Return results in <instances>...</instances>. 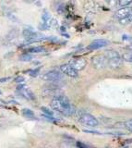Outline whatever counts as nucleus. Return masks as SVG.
Instances as JSON below:
<instances>
[{
  "instance_id": "nucleus-4",
  "label": "nucleus",
  "mask_w": 132,
  "mask_h": 148,
  "mask_svg": "<svg viewBox=\"0 0 132 148\" xmlns=\"http://www.w3.org/2000/svg\"><path fill=\"white\" fill-rule=\"evenodd\" d=\"M92 64L97 69H102L108 67V60L106 56H102V55L94 56L92 58Z\"/></svg>"
},
{
  "instance_id": "nucleus-25",
  "label": "nucleus",
  "mask_w": 132,
  "mask_h": 148,
  "mask_svg": "<svg viewBox=\"0 0 132 148\" xmlns=\"http://www.w3.org/2000/svg\"><path fill=\"white\" fill-rule=\"evenodd\" d=\"M127 143H132V139H129V140H126V141H124V143H123V145H127Z\"/></svg>"
},
{
  "instance_id": "nucleus-20",
  "label": "nucleus",
  "mask_w": 132,
  "mask_h": 148,
  "mask_svg": "<svg viewBox=\"0 0 132 148\" xmlns=\"http://www.w3.org/2000/svg\"><path fill=\"white\" fill-rule=\"evenodd\" d=\"M40 69H41V68H37V69H33L31 72H30V75L31 76V77H36V76H38V74H39V72H40Z\"/></svg>"
},
{
  "instance_id": "nucleus-22",
  "label": "nucleus",
  "mask_w": 132,
  "mask_h": 148,
  "mask_svg": "<svg viewBox=\"0 0 132 148\" xmlns=\"http://www.w3.org/2000/svg\"><path fill=\"white\" fill-rule=\"evenodd\" d=\"M76 145L78 146V147H80V148H87V147H88V145H85V143H80V142H77Z\"/></svg>"
},
{
  "instance_id": "nucleus-3",
  "label": "nucleus",
  "mask_w": 132,
  "mask_h": 148,
  "mask_svg": "<svg viewBox=\"0 0 132 148\" xmlns=\"http://www.w3.org/2000/svg\"><path fill=\"white\" fill-rule=\"evenodd\" d=\"M79 120L81 124L88 127H96L98 126V120L93 115L87 112H80L79 114Z\"/></svg>"
},
{
  "instance_id": "nucleus-19",
  "label": "nucleus",
  "mask_w": 132,
  "mask_h": 148,
  "mask_svg": "<svg viewBox=\"0 0 132 148\" xmlns=\"http://www.w3.org/2000/svg\"><path fill=\"white\" fill-rule=\"evenodd\" d=\"M41 110H42L45 115H48V116H53V115H54V112H53V111H51L50 109H48L47 108H45V106H42V108H41Z\"/></svg>"
},
{
  "instance_id": "nucleus-16",
  "label": "nucleus",
  "mask_w": 132,
  "mask_h": 148,
  "mask_svg": "<svg viewBox=\"0 0 132 148\" xmlns=\"http://www.w3.org/2000/svg\"><path fill=\"white\" fill-rule=\"evenodd\" d=\"M123 126H124V128H126L127 130H129V131L132 132V119L125 121L124 123H123Z\"/></svg>"
},
{
  "instance_id": "nucleus-23",
  "label": "nucleus",
  "mask_w": 132,
  "mask_h": 148,
  "mask_svg": "<svg viewBox=\"0 0 132 148\" xmlns=\"http://www.w3.org/2000/svg\"><path fill=\"white\" fill-rule=\"evenodd\" d=\"M7 17L10 18L12 21H18V18L15 17V15H13V14H11V13H8L7 14Z\"/></svg>"
},
{
  "instance_id": "nucleus-21",
  "label": "nucleus",
  "mask_w": 132,
  "mask_h": 148,
  "mask_svg": "<svg viewBox=\"0 0 132 148\" xmlns=\"http://www.w3.org/2000/svg\"><path fill=\"white\" fill-rule=\"evenodd\" d=\"M14 81H15V82H17V83H21V82H23L25 80H24V78H23V77L19 76V77H17Z\"/></svg>"
},
{
  "instance_id": "nucleus-15",
  "label": "nucleus",
  "mask_w": 132,
  "mask_h": 148,
  "mask_svg": "<svg viewBox=\"0 0 132 148\" xmlns=\"http://www.w3.org/2000/svg\"><path fill=\"white\" fill-rule=\"evenodd\" d=\"M104 1H105L107 7L110 8H115L118 5V0H104Z\"/></svg>"
},
{
  "instance_id": "nucleus-10",
  "label": "nucleus",
  "mask_w": 132,
  "mask_h": 148,
  "mask_svg": "<svg viewBox=\"0 0 132 148\" xmlns=\"http://www.w3.org/2000/svg\"><path fill=\"white\" fill-rule=\"evenodd\" d=\"M69 64L79 71H82L86 67L87 61H86V59L83 58H73L72 60H70Z\"/></svg>"
},
{
  "instance_id": "nucleus-24",
  "label": "nucleus",
  "mask_w": 132,
  "mask_h": 148,
  "mask_svg": "<svg viewBox=\"0 0 132 148\" xmlns=\"http://www.w3.org/2000/svg\"><path fill=\"white\" fill-rule=\"evenodd\" d=\"M11 78L10 77H4V78H0V82H7L8 81H10Z\"/></svg>"
},
{
  "instance_id": "nucleus-12",
  "label": "nucleus",
  "mask_w": 132,
  "mask_h": 148,
  "mask_svg": "<svg viewBox=\"0 0 132 148\" xmlns=\"http://www.w3.org/2000/svg\"><path fill=\"white\" fill-rule=\"evenodd\" d=\"M44 46H34V47H31L25 50V52H28L31 54H38V53H42L44 52Z\"/></svg>"
},
{
  "instance_id": "nucleus-5",
  "label": "nucleus",
  "mask_w": 132,
  "mask_h": 148,
  "mask_svg": "<svg viewBox=\"0 0 132 148\" xmlns=\"http://www.w3.org/2000/svg\"><path fill=\"white\" fill-rule=\"evenodd\" d=\"M41 78L46 82H58L63 79V75L57 71H50L43 74Z\"/></svg>"
},
{
  "instance_id": "nucleus-1",
  "label": "nucleus",
  "mask_w": 132,
  "mask_h": 148,
  "mask_svg": "<svg viewBox=\"0 0 132 148\" xmlns=\"http://www.w3.org/2000/svg\"><path fill=\"white\" fill-rule=\"evenodd\" d=\"M51 106L54 111H57L66 117H69L75 113L74 106L70 104L69 100L64 95H56L51 101Z\"/></svg>"
},
{
  "instance_id": "nucleus-9",
  "label": "nucleus",
  "mask_w": 132,
  "mask_h": 148,
  "mask_svg": "<svg viewBox=\"0 0 132 148\" xmlns=\"http://www.w3.org/2000/svg\"><path fill=\"white\" fill-rule=\"evenodd\" d=\"M109 45V42L105 39H96L93 41L90 45H89L88 49L89 50H97L100 48H103Z\"/></svg>"
},
{
  "instance_id": "nucleus-13",
  "label": "nucleus",
  "mask_w": 132,
  "mask_h": 148,
  "mask_svg": "<svg viewBox=\"0 0 132 148\" xmlns=\"http://www.w3.org/2000/svg\"><path fill=\"white\" fill-rule=\"evenodd\" d=\"M22 114H23V116H25L27 119H35V116H34V113L33 112V110H31L29 108L22 109Z\"/></svg>"
},
{
  "instance_id": "nucleus-6",
  "label": "nucleus",
  "mask_w": 132,
  "mask_h": 148,
  "mask_svg": "<svg viewBox=\"0 0 132 148\" xmlns=\"http://www.w3.org/2000/svg\"><path fill=\"white\" fill-rule=\"evenodd\" d=\"M17 91L19 92V94L23 96L25 99H28V100H35V95L30 88L26 87L23 84H20L17 87Z\"/></svg>"
},
{
  "instance_id": "nucleus-18",
  "label": "nucleus",
  "mask_w": 132,
  "mask_h": 148,
  "mask_svg": "<svg viewBox=\"0 0 132 148\" xmlns=\"http://www.w3.org/2000/svg\"><path fill=\"white\" fill-rule=\"evenodd\" d=\"M123 59L127 62H132V52H127L123 55Z\"/></svg>"
},
{
  "instance_id": "nucleus-14",
  "label": "nucleus",
  "mask_w": 132,
  "mask_h": 148,
  "mask_svg": "<svg viewBox=\"0 0 132 148\" xmlns=\"http://www.w3.org/2000/svg\"><path fill=\"white\" fill-rule=\"evenodd\" d=\"M33 58V55H31V53H24L23 55H21L20 57V60L22 62H28L31 61Z\"/></svg>"
},
{
  "instance_id": "nucleus-11",
  "label": "nucleus",
  "mask_w": 132,
  "mask_h": 148,
  "mask_svg": "<svg viewBox=\"0 0 132 148\" xmlns=\"http://www.w3.org/2000/svg\"><path fill=\"white\" fill-rule=\"evenodd\" d=\"M132 11V8H129V7H122L120 9H118V10L116 12V18H117L118 21L120 20H123V18H125L129 16V14L131 13Z\"/></svg>"
},
{
  "instance_id": "nucleus-8",
  "label": "nucleus",
  "mask_w": 132,
  "mask_h": 148,
  "mask_svg": "<svg viewBox=\"0 0 132 148\" xmlns=\"http://www.w3.org/2000/svg\"><path fill=\"white\" fill-rule=\"evenodd\" d=\"M84 11L88 14H95L99 10V5L94 0H88L84 4Z\"/></svg>"
},
{
  "instance_id": "nucleus-17",
  "label": "nucleus",
  "mask_w": 132,
  "mask_h": 148,
  "mask_svg": "<svg viewBox=\"0 0 132 148\" xmlns=\"http://www.w3.org/2000/svg\"><path fill=\"white\" fill-rule=\"evenodd\" d=\"M132 3V0H118V5L120 7H127L129 6Z\"/></svg>"
},
{
  "instance_id": "nucleus-7",
  "label": "nucleus",
  "mask_w": 132,
  "mask_h": 148,
  "mask_svg": "<svg viewBox=\"0 0 132 148\" xmlns=\"http://www.w3.org/2000/svg\"><path fill=\"white\" fill-rule=\"evenodd\" d=\"M60 71L63 74H65V75L69 76V77H71V78H76L78 77V71L73 68L71 66V65L69 63V64H63L60 66Z\"/></svg>"
},
{
  "instance_id": "nucleus-2",
  "label": "nucleus",
  "mask_w": 132,
  "mask_h": 148,
  "mask_svg": "<svg viewBox=\"0 0 132 148\" xmlns=\"http://www.w3.org/2000/svg\"><path fill=\"white\" fill-rule=\"evenodd\" d=\"M106 58L108 60V67L111 69H119L122 66V58L120 55L115 50H109L106 52Z\"/></svg>"
}]
</instances>
